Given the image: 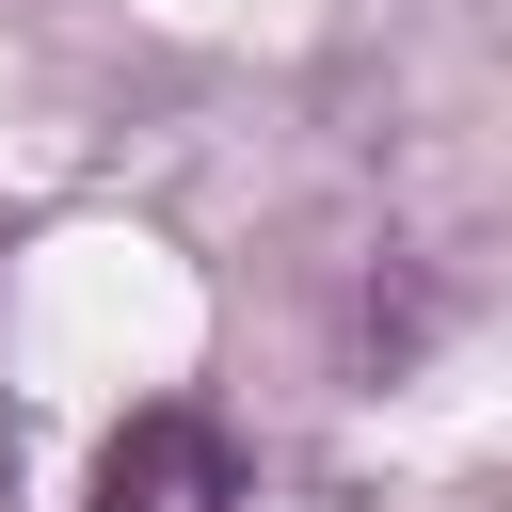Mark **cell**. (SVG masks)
Masks as SVG:
<instances>
[{"instance_id":"obj_1","label":"cell","mask_w":512,"mask_h":512,"mask_svg":"<svg viewBox=\"0 0 512 512\" xmlns=\"http://www.w3.org/2000/svg\"><path fill=\"white\" fill-rule=\"evenodd\" d=\"M96 512H240V432L208 400H144L96 448Z\"/></svg>"}]
</instances>
